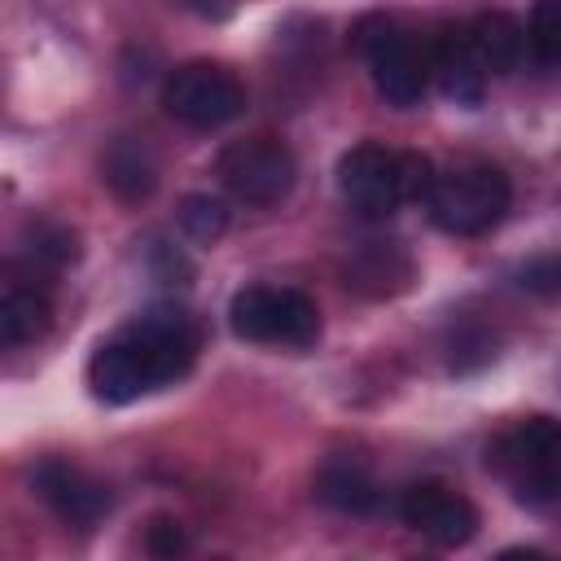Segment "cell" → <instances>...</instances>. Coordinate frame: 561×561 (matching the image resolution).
<instances>
[{
	"instance_id": "cell-10",
	"label": "cell",
	"mask_w": 561,
	"mask_h": 561,
	"mask_svg": "<svg viewBox=\"0 0 561 561\" xmlns=\"http://www.w3.org/2000/svg\"><path fill=\"white\" fill-rule=\"evenodd\" d=\"M31 486H35V495H39L66 526H75V530L96 526V522L105 517V508H110V491H105L92 473H83L79 465L61 460V456L39 460L35 473H31Z\"/></svg>"
},
{
	"instance_id": "cell-6",
	"label": "cell",
	"mask_w": 561,
	"mask_h": 561,
	"mask_svg": "<svg viewBox=\"0 0 561 561\" xmlns=\"http://www.w3.org/2000/svg\"><path fill=\"white\" fill-rule=\"evenodd\" d=\"M162 110L175 123H184V127L210 131V127H224V123H232V118L245 114V88H241V79L228 66L188 61V66H180V70L167 75V83H162Z\"/></svg>"
},
{
	"instance_id": "cell-18",
	"label": "cell",
	"mask_w": 561,
	"mask_h": 561,
	"mask_svg": "<svg viewBox=\"0 0 561 561\" xmlns=\"http://www.w3.org/2000/svg\"><path fill=\"white\" fill-rule=\"evenodd\" d=\"M180 228H184L193 241L210 245V241H219L224 228H228V206H224L219 197H210V193H188V197L180 202Z\"/></svg>"
},
{
	"instance_id": "cell-13",
	"label": "cell",
	"mask_w": 561,
	"mask_h": 561,
	"mask_svg": "<svg viewBox=\"0 0 561 561\" xmlns=\"http://www.w3.org/2000/svg\"><path fill=\"white\" fill-rule=\"evenodd\" d=\"M316 495H320L329 508L351 513V517H368V513L381 508V486H377V478H373L359 460H351V456H337V460H329V465L320 469Z\"/></svg>"
},
{
	"instance_id": "cell-16",
	"label": "cell",
	"mask_w": 561,
	"mask_h": 561,
	"mask_svg": "<svg viewBox=\"0 0 561 561\" xmlns=\"http://www.w3.org/2000/svg\"><path fill=\"white\" fill-rule=\"evenodd\" d=\"M48 324H53V311H48V298L44 294L13 285L0 298V342L4 346H26V342L44 337Z\"/></svg>"
},
{
	"instance_id": "cell-12",
	"label": "cell",
	"mask_w": 561,
	"mask_h": 561,
	"mask_svg": "<svg viewBox=\"0 0 561 561\" xmlns=\"http://www.w3.org/2000/svg\"><path fill=\"white\" fill-rule=\"evenodd\" d=\"M434 70L443 92L456 105H478L486 92V70L469 44V26H443V35L434 39Z\"/></svg>"
},
{
	"instance_id": "cell-17",
	"label": "cell",
	"mask_w": 561,
	"mask_h": 561,
	"mask_svg": "<svg viewBox=\"0 0 561 561\" xmlns=\"http://www.w3.org/2000/svg\"><path fill=\"white\" fill-rule=\"evenodd\" d=\"M491 359H495V333L486 324H478V320L451 324V333H447V364L456 373H473V368H482Z\"/></svg>"
},
{
	"instance_id": "cell-22",
	"label": "cell",
	"mask_w": 561,
	"mask_h": 561,
	"mask_svg": "<svg viewBox=\"0 0 561 561\" xmlns=\"http://www.w3.org/2000/svg\"><path fill=\"white\" fill-rule=\"evenodd\" d=\"M145 543H149L153 557H175V552L184 548V530H180V522H171V517H153Z\"/></svg>"
},
{
	"instance_id": "cell-20",
	"label": "cell",
	"mask_w": 561,
	"mask_h": 561,
	"mask_svg": "<svg viewBox=\"0 0 561 561\" xmlns=\"http://www.w3.org/2000/svg\"><path fill=\"white\" fill-rule=\"evenodd\" d=\"M530 39L543 61H561V0H535Z\"/></svg>"
},
{
	"instance_id": "cell-4",
	"label": "cell",
	"mask_w": 561,
	"mask_h": 561,
	"mask_svg": "<svg viewBox=\"0 0 561 561\" xmlns=\"http://www.w3.org/2000/svg\"><path fill=\"white\" fill-rule=\"evenodd\" d=\"M425 202H430V215L443 232L478 237L504 219V210L513 202V184L491 162H456V167L434 175V188Z\"/></svg>"
},
{
	"instance_id": "cell-7",
	"label": "cell",
	"mask_w": 561,
	"mask_h": 561,
	"mask_svg": "<svg viewBox=\"0 0 561 561\" xmlns=\"http://www.w3.org/2000/svg\"><path fill=\"white\" fill-rule=\"evenodd\" d=\"M355 39H359V48L368 57V70H373L377 92L390 105H399V110L416 105L421 92H425V66H421V53H416L412 35L394 18L373 13V18H364L355 26Z\"/></svg>"
},
{
	"instance_id": "cell-14",
	"label": "cell",
	"mask_w": 561,
	"mask_h": 561,
	"mask_svg": "<svg viewBox=\"0 0 561 561\" xmlns=\"http://www.w3.org/2000/svg\"><path fill=\"white\" fill-rule=\"evenodd\" d=\"M469 44H473L482 70L508 75V70H517V61H522V53H526V31H522V22H517L513 13L486 9V13H478V18L469 22Z\"/></svg>"
},
{
	"instance_id": "cell-21",
	"label": "cell",
	"mask_w": 561,
	"mask_h": 561,
	"mask_svg": "<svg viewBox=\"0 0 561 561\" xmlns=\"http://www.w3.org/2000/svg\"><path fill=\"white\" fill-rule=\"evenodd\" d=\"M517 285L535 298H557L561 294V259L557 254H539V259H526L517 267Z\"/></svg>"
},
{
	"instance_id": "cell-1",
	"label": "cell",
	"mask_w": 561,
	"mask_h": 561,
	"mask_svg": "<svg viewBox=\"0 0 561 561\" xmlns=\"http://www.w3.org/2000/svg\"><path fill=\"white\" fill-rule=\"evenodd\" d=\"M197 329L184 311L158 307L101 342L88 359V386L105 403H131L193 368Z\"/></svg>"
},
{
	"instance_id": "cell-19",
	"label": "cell",
	"mask_w": 561,
	"mask_h": 561,
	"mask_svg": "<svg viewBox=\"0 0 561 561\" xmlns=\"http://www.w3.org/2000/svg\"><path fill=\"white\" fill-rule=\"evenodd\" d=\"M26 259H31V267L61 272L66 263H75V259H79V241H75V232H70V228H61V224H39V228L31 232Z\"/></svg>"
},
{
	"instance_id": "cell-5",
	"label": "cell",
	"mask_w": 561,
	"mask_h": 561,
	"mask_svg": "<svg viewBox=\"0 0 561 561\" xmlns=\"http://www.w3.org/2000/svg\"><path fill=\"white\" fill-rule=\"evenodd\" d=\"M228 324H232V333L245 337V342L307 351V346L320 337V307H316L302 289L250 285V289H241V294L232 298Z\"/></svg>"
},
{
	"instance_id": "cell-2",
	"label": "cell",
	"mask_w": 561,
	"mask_h": 561,
	"mask_svg": "<svg viewBox=\"0 0 561 561\" xmlns=\"http://www.w3.org/2000/svg\"><path fill=\"white\" fill-rule=\"evenodd\" d=\"M434 175L438 171L430 167V158L399 153V149H386V145H355L337 158V188L368 219H386L403 202L430 197Z\"/></svg>"
},
{
	"instance_id": "cell-23",
	"label": "cell",
	"mask_w": 561,
	"mask_h": 561,
	"mask_svg": "<svg viewBox=\"0 0 561 561\" xmlns=\"http://www.w3.org/2000/svg\"><path fill=\"white\" fill-rule=\"evenodd\" d=\"M188 9H197L202 18H228L232 13V0H184Z\"/></svg>"
},
{
	"instance_id": "cell-15",
	"label": "cell",
	"mask_w": 561,
	"mask_h": 561,
	"mask_svg": "<svg viewBox=\"0 0 561 561\" xmlns=\"http://www.w3.org/2000/svg\"><path fill=\"white\" fill-rule=\"evenodd\" d=\"M101 180L110 184L114 197H123V202H145V197L153 193V184H158L153 153H149L140 140L118 136V140L105 149V158H101Z\"/></svg>"
},
{
	"instance_id": "cell-11",
	"label": "cell",
	"mask_w": 561,
	"mask_h": 561,
	"mask_svg": "<svg viewBox=\"0 0 561 561\" xmlns=\"http://www.w3.org/2000/svg\"><path fill=\"white\" fill-rule=\"evenodd\" d=\"M416 263L399 241H359L351 245V254L342 259V285L359 298H394L412 285Z\"/></svg>"
},
{
	"instance_id": "cell-3",
	"label": "cell",
	"mask_w": 561,
	"mask_h": 561,
	"mask_svg": "<svg viewBox=\"0 0 561 561\" xmlns=\"http://www.w3.org/2000/svg\"><path fill=\"white\" fill-rule=\"evenodd\" d=\"M486 465L522 504L561 513V421L526 416L500 430L486 447Z\"/></svg>"
},
{
	"instance_id": "cell-8",
	"label": "cell",
	"mask_w": 561,
	"mask_h": 561,
	"mask_svg": "<svg viewBox=\"0 0 561 561\" xmlns=\"http://www.w3.org/2000/svg\"><path fill=\"white\" fill-rule=\"evenodd\" d=\"M224 188L237 197V202H250V206H272L280 202L289 188H294V153L272 140V136H250V140H237L219 153L215 162Z\"/></svg>"
},
{
	"instance_id": "cell-9",
	"label": "cell",
	"mask_w": 561,
	"mask_h": 561,
	"mask_svg": "<svg viewBox=\"0 0 561 561\" xmlns=\"http://www.w3.org/2000/svg\"><path fill=\"white\" fill-rule=\"evenodd\" d=\"M399 517L438 548H456V543H469L478 535L473 500L443 486V482H412L399 500Z\"/></svg>"
}]
</instances>
